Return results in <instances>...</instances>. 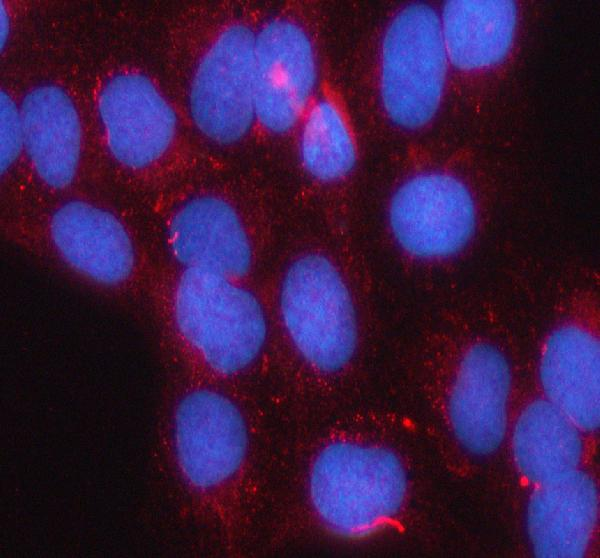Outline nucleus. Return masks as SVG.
Returning a JSON list of instances; mask_svg holds the SVG:
<instances>
[{
	"label": "nucleus",
	"instance_id": "nucleus-2",
	"mask_svg": "<svg viewBox=\"0 0 600 558\" xmlns=\"http://www.w3.org/2000/svg\"><path fill=\"white\" fill-rule=\"evenodd\" d=\"M309 489L327 528L342 537L361 538L384 527L400 511L407 478L390 450L338 441L317 456Z\"/></svg>",
	"mask_w": 600,
	"mask_h": 558
},
{
	"label": "nucleus",
	"instance_id": "nucleus-14",
	"mask_svg": "<svg viewBox=\"0 0 600 558\" xmlns=\"http://www.w3.org/2000/svg\"><path fill=\"white\" fill-rule=\"evenodd\" d=\"M539 376L547 400L581 430L600 423V347L596 337L577 325L551 333L540 359Z\"/></svg>",
	"mask_w": 600,
	"mask_h": 558
},
{
	"label": "nucleus",
	"instance_id": "nucleus-10",
	"mask_svg": "<svg viewBox=\"0 0 600 558\" xmlns=\"http://www.w3.org/2000/svg\"><path fill=\"white\" fill-rule=\"evenodd\" d=\"M511 372L502 352L488 343L469 348L457 368L448 400L453 432L474 455L498 449L507 428Z\"/></svg>",
	"mask_w": 600,
	"mask_h": 558
},
{
	"label": "nucleus",
	"instance_id": "nucleus-20",
	"mask_svg": "<svg viewBox=\"0 0 600 558\" xmlns=\"http://www.w3.org/2000/svg\"><path fill=\"white\" fill-rule=\"evenodd\" d=\"M9 32V20L5 9L1 7V45L3 46L4 41L7 38Z\"/></svg>",
	"mask_w": 600,
	"mask_h": 558
},
{
	"label": "nucleus",
	"instance_id": "nucleus-12",
	"mask_svg": "<svg viewBox=\"0 0 600 558\" xmlns=\"http://www.w3.org/2000/svg\"><path fill=\"white\" fill-rule=\"evenodd\" d=\"M167 241L184 268L236 278L251 266V247L242 223L234 209L217 197H197L183 204L169 222Z\"/></svg>",
	"mask_w": 600,
	"mask_h": 558
},
{
	"label": "nucleus",
	"instance_id": "nucleus-9",
	"mask_svg": "<svg viewBox=\"0 0 600 558\" xmlns=\"http://www.w3.org/2000/svg\"><path fill=\"white\" fill-rule=\"evenodd\" d=\"M315 77L314 53L304 31L284 20L266 25L254 46V104L261 124L275 133L292 128Z\"/></svg>",
	"mask_w": 600,
	"mask_h": 558
},
{
	"label": "nucleus",
	"instance_id": "nucleus-13",
	"mask_svg": "<svg viewBox=\"0 0 600 558\" xmlns=\"http://www.w3.org/2000/svg\"><path fill=\"white\" fill-rule=\"evenodd\" d=\"M598 515V493L586 473L574 470L537 486L527 508V529L540 558L584 557Z\"/></svg>",
	"mask_w": 600,
	"mask_h": 558
},
{
	"label": "nucleus",
	"instance_id": "nucleus-11",
	"mask_svg": "<svg viewBox=\"0 0 600 558\" xmlns=\"http://www.w3.org/2000/svg\"><path fill=\"white\" fill-rule=\"evenodd\" d=\"M99 114L114 158L132 169L157 161L169 147L176 118L154 84L139 74H120L103 87Z\"/></svg>",
	"mask_w": 600,
	"mask_h": 558
},
{
	"label": "nucleus",
	"instance_id": "nucleus-3",
	"mask_svg": "<svg viewBox=\"0 0 600 558\" xmlns=\"http://www.w3.org/2000/svg\"><path fill=\"white\" fill-rule=\"evenodd\" d=\"M160 441L166 469L180 489L208 497L240 469L247 431L242 414L227 396L194 388L168 401Z\"/></svg>",
	"mask_w": 600,
	"mask_h": 558
},
{
	"label": "nucleus",
	"instance_id": "nucleus-6",
	"mask_svg": "<svg viewBox=\"0 0 600 558\" xmlns=\"http://www.w3.org/2000/svg\"><path fill=\"white\" fill-rule=\"evenodd\" d=\"M389 222L407 254L422 260L445 259L471 240L475 204L459 179L443 173L421 174L398 188L390 203Z\"/></svg>",
	"mask_w": 600,
	"mask_h": 558
},
{
	"label": "nucleus",
	"instance_id": "nucleus-17",
	"mask_svg": "<svg viewBox=\"0 0 600 558\" xmlns=\"http://www.w3.org/2000/svg\"><path fill=\"white\" fill-rule=\"evenodd\" d=\"M580 430L548 400L530 403L518 417L512 434L518 471L538 486L577 470L583 455Z\"/></svg>",
	"mask_w": 600,
	"mask_h": 558
},
{
	"label": "nucleus",
	"instance_id": "nucleus-5",
	"mask_svg": "<svg viewBox=\"0 0 600 558\" xmlns=\"http://www.w3.org/2000/svg\"><path fill=\"white\" fill-rule=\"evenodd\" d=\"M447 53L440 18L428 5L401 10L384 35L381 51V98L400 127L426 125L441 102Z\"/></svg>",
	"mask_w": 600,
	"mask_h": 558
},
{
	"label": "nucleus",
	"instance_id": "nucleus-16",
	"mask_svg": "<svg viewBox=\"0 0 600 558\" xmlns=\"http://www.w3.org/2000/svg\"><path fill=\"white\" fill-rule=\"evenodd\" d=\"M448 59L464 71L503 61L516 32L517 8L511 0H451L440 20Z\"/></svg>",
	"mask_w": 600,
	"mask_h": 558
},
{
	"label": "nucleus",
	"instance_id": "nucleus-7",
	"mask_svg": "<svg viewBox=\"0 0 600 558\" xmlns=\"http://www.w3.org/2000/svg\"><path fill=\"white\" fill-rule=\"evenodd\" d=\"M252 32L234 25L223 31L198 65L190 110L199 130L219 143H232L249 130L255 114Z\"/></svg>",
	"mask_w": 600,
	"mask_h": 558
},
{
	"label": "nucleus",
	"instance_id": "nucleus-8",
	"mask_svg": "<svg viewBox=\"0 0 600 558\" xmlns=\"http://www.w3.org/2000/svg\"><path fill=\"white\" fill-rule=\"evenodd\" d=\"M50 246L72 271L92 284L116 289L138 271L137 247L111 212L82 200L58 207L48 224Z\"/></svg>",
	"mask_w": 600,
	"mask_h": 558
},
{
	"label": "nucleus",
	"instance_id": "nucleus-15",
	"mask_svg": "<svg viewBox=\"0 0 600 558\" xmlns=\"http://www.w3.org/2000/svg\"><path fill=\"white\" fill-rule=\"evenodd\" d=\"M23 145L38 177L59 190L74 180L81 148V126L67 94L56 86L33 89L20 111Z\"/></svg>",
	"mask_w": 600,
	"mask_h": 558
},
{
	"label": "nucleus",
	"instance_id": "nucleus-4",
	"mask_svg": "<svg viewBox=\"0 0 600 558\" xmlns=\"http://www.w3.org/2000/svg\"><path fill=\"white\" fill-rule=\"evenodd\" d=\"M280 305L287 332L307 362L327 373L348 363L357 342L355 310L328 259L307 255L295 261L284 277Z\"/></svg>",
	"mask_w": 600,
	"mask_h": 558
},
{
	"label": "nucleus",
	"instance_id": "nucleus-1",
	"mask_svg": "<svg viewBox=\"0 0 600 558\" xmlns=\"http://www.w3.org/2000/svg\"><path fill=\"white\" fill-rule=\"evenodd\" d=\"M229 279L205 269L184 268L170 294V336L222 376L248 366L266 337L259 302Z\"/></svg>",
	"mask_w": 600,
	"mask_h": 558
},
{
	"label": "nucleus",
	"instance_id": "nucleus-18",
	"mask_svg": "<svg viewBox=\"0 0 600 558\" xmlns=\"http://www.w3.org/2000/svg\"><path fill=\"white\" fill-rule=\"evenodd\" d=\"M300 151L304 166L321 181L345 176L354 166L356 151L352 136L339 110L321 101L305 122Z\"/></svg>",
	"mask_w": 600,
	"mask_h": 558
},
{
	"label": "nucleus",
	"instance_id": "nucleus-19",
	"mask_svg": "<svg viewBox=\"0 0 600 558\" xmlns=\"http://www.w3.org/2000/svg\"><path fill=\"white\" fill-rule=\"evenodd\" d=\"M1 171L17 158L23 144L21 116L12 99L1 92Z\"/></svg>",
	"mask_w": 600,
	"mask_h": 558
}]
</instances>
